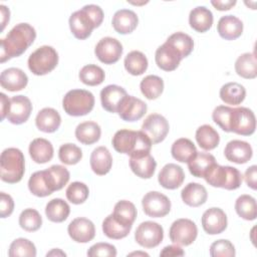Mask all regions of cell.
I'll return each mask as SVG.
<instances>
[{"mask_svg": "<svg viewBox=\"0 0 257 257\" xmlns=\"http://www.w3.org/2000/svg\"><path fill=\"white\" fill-rule=\"evenodd\" d=\"M66 198L67 200L75 205L82 204L86 201L89 195L88 187L81 182H73L66 189Z\"/></svg>", "mask_w": 257, "mask_h": 257, "instance_id": "cell-49", "label": "cell"}, {"mask_svg": "<svg viewBox=\"0 0 257 257\" xmlns=\"http://www.w3.org/2000/svg\"><path fill=\"white\" fill-rule=\"evenodd\" d=\"M124 68L132 75H141L148 68V59L146 55L138 50H133L124 58Z\"/></svg>", "mask_w": 257, "mask_h": 257, "instance_id": "cell-41", "label": "cell"}, {"mask_svg": "<svg viewBox=\"0 0 257 257\" xmlns=\"http://www.w3.org/2000/svg\"><path fill=\"white\" fill-rule=\"evenodd\" d=\"M87 256L89 257H114L116 256V249L113 245L108 243H96L92 245L88 251Z\"/></svg>", "mask_w": 257, "mask_h": 257, "instance_id": "cell-53", "label": "cell"}, {"mask_svg": "<svg viewBox=\"0 0 257 257\" xmlns=\"http://www.w3.org/2000/svg\"><path fill=\"white\" fill-rule=\"evenodd\" d=\"M164 238L163 227L153 221L141 223L135 233V239L139 245L145 248H155L161 244Z\"/></svg>", "mask_w": 257, "mask_h": 257, "instance_id": "cell-10", "label": "cell"}, {"mask_svg": "<svg viewBox=\"0 0 257 257\" xmlns=\"http://www.w3.org/2000/svg\"><path fill=\"white\" fill-rule=\"evenodd\" d=\"M0 11H1V24H2V28H1V29L3 30V29L5 28L7 22H9L10 11H9V9H8L5 5H3V4L0 5Z\"/></svg>", "mask_w": 257, "mask_h": 257, "instance_id": "cell-59", "label": "cell"}, {"mask_svg": "<svg viewBox=\"0 0 257 257\" xmlns=\"http://www.w3.org/2000/svg\"><path fill=\"white\" fill-rule=\"evenodd\" d=\"M57 63L58 53L48 45L38 47L28 57V68L35 75H45L51 72Z\"/></svg>", "mask_w": 257, "mask_h": 257, "instance_id": "cell-7", "label": "cell"}, {"mask_svg": "<svg viewBox=\"0 0 257 257\" xmlns=\"http://www.w3.org/2000/svg\"><path fill=\"white\" fill-rule=\"evenodd\" d=\"M36 38L35 29L28 23H19L15 25L0 40V61L3 63L13 57L23 54Z\"/></svg>", "mask_w": 257, "mask_h": 257, "instance_id": "cell-1", "label": "cell"}, {"mask_svg": "<svg viewBox=\"0 0 257 257\" xmlns=\"http://www.w3.org/2000/svg\"><path fill=\"white\" fill-rule=\"evenodd\" d=\"M211 4L219 11H225L231 9L235 4V0H227V1H211Z\"/></svg>", "mask_w": 257, "mask_h": 257, "instance_id": "cell-57", "label": "cell"}, {"mask_svg": "<svg viewBox=\"0 0 257 257\" xmlns=\"http://www.w3.org/2000/svg\"><path fill=\"white\" fill-rule=\"evenodd\" d=\"M64 111L71 116H82L89 113L94 106L93 94L85 89H71L62 99Z\"/></svg>", "mask_w": 257, "mask_h": 257, "instance_id": "cell-6", "label": "cell"}, {"mask_svg": "<svg viewBox=\"0 0 257 257\" xmlns=\"http://www.w3.org/2000/svg\"><path fill=\"white\" fill-rule=\"evenodd\" d=\"M28 77L26 73L17 67L4 69L0 75L1 86L8 91H19L26 87Z\"/></svg>", "mask_w": 257, "mask_h": 257, "instance_id": "cell-21", "label": "cell"}, {"mask_svg": "<svg viewBox=\"0 0 257 257\" xmlns=\"http://www.w3.org/2000/svg\"><path fill=\"white\" fill-rule=\"evenodd\" d=\"M14 210V201L12 197L4 192L0 193V216L1 218L9 217Z\"/></svg>", "mask_w": 257, "mask_h": 257, "instance_id": "cell-54", "label": "cell"}, {"mask_svg": "<svg viewBox=\"0 0 257 257\" xmlns=\"http://www.w3.org/2000/svg\"><path fill=\"white\" fill-rule=\"evenodd\" d=\"M217 31L223 39H237L243 32V22L234 15L222 16L218 21Z\"/></svg>", "mask_w": 257, "mask_h": 257, "instance_id": "cell-24", "label": "cell"}, {"mask_svg": "<svg viewBox=\"0 0 257 257\" xmlns=\"http://www.w3.org/2000/svg\"><path fill=\"white\" fill-rule=\"evenodd\" d=\"M61 123V117L58 111L51 107H44L38 111L35 124L37 128L43 133L56 132Z\"/></svg>", "mask_w": 257, "mask_h": 257, "instance_id": "cell-25", "label": "cell"}, {"mask_svg": "<svg viewBox=\"0 0 257 257\" xmlns=\"http://www.w3.org/2000/svg\"><path fill=\"white\" fill-rule=\"evenodd\" d=\"M139 18L137 14L130 9L117 10L112 17V27L119 34H130L138 26Z\"/></svg>", "mask_w": 257, "mask_h": 257, "instance_id": "cell-23", "label": "cell"}, {"mask_svg": "<svg viewBox=\"0 0 257 257\" xmlns=\"http://www.w3.org/2000/svg\"><path fill=\"white\" fill-rule=\"evenodd\" d=\"M213 14L205 6H198L191 10L189 15V24L197 32L204 33L208 31L213 24Z\"/></svg>", "mask_w": 257, "mask_h": 257, "instance_id": "cell-30", "label": "cell"}, {"mask_svg": "<svg viewBox=\"0 0 257 257\" xmlns=\"http://www.w3.org/2000/svg\"><path fill=\"white\" fill-rule=\"evenodd\" d=\"M185 252L179 245L166 246L160 253V256H184Z\"/></svg>", "mask_w": 257, "mask_h": 257, "instance_id": "cell-56", "label": "cell"}, {"mask_svg": "<svg viewBox=\"0 0 257 257\" xmlns=\"http://www.w3.org/2000/svg\"><path fill=\"white\" fill-rule=\"evenodd\" d=\"M28 189L34 196L40 198L47 197L52 194L47 186L44 176V170L37 171L31 175L28 181Z\"/></svg>", "mask_w": 257, "mask_h": 257, "instance_id": "cell-48", "label": "cell"}, {"mask_svg": "<svg viewBox=\"0 0 257 257\" xmlns=\"http://www.w3.org/2000/svg\"><path fill=\"white\" fill-rule=\"evenodd\" d=\"M235 254L234 245L226 239L217 240L210 246V255L212 257H234Z\"/></svg>", "mask_w": 257, "mask_h": 257, "instance_id": "cell-51", "label": "cell"}, {"mask_svg": "<svg viewBox=\"0 0 257 257\" xmlns=\"http://www.w3.org/2000/svg\"><path fill=\"white\" fill-rule=\"evenodd\" d=\"M252 155L253 151L249 143L240 140L230 141L224 149L225 158L229 162L239 165L247 163L252 158Z\"/></svg>", "mask_w": 257, "mask_h": 257, "instance_id": "cell-19", "label": "cell"}, {"mask_svg": "<svg viewBox=\"0 0 257 257\" xmlns=\"http://www.w3.org/2000/svg\"><path fill=\"white\" fill-rule=\"evenodd\" d=\"M127 95L124 88L116 84L106 85L100 91V101L102 107L111 113L117 112V108L122 99Z\"/></svg>", "mask_w": 257, "mask_h": 257, "instance_id": "cell-22", "label": "cell"}, {"mask_svg": "<svg viewBox=\"0 0 257 257\" xmlns=\"http://www.w3.org/2000/svg\"><path fill=\"white\" fill-rule=\"evenodd\" d=\"M216 164V159L209 153H198L188 162L190 173L197 178H204L208 171Z\"/></svg>", "mask_w": 257, "mask_h": 257, "instance_id": "cell-32", "label": "cell"}, {"mask_svg": "<svg viewBox=\"0 0 257 257\" xmlns=\"http://www.w3.org/2000/svg\"><path fill=\"white\" fill-rule=\"evenodd\" d=\"M31 111L32 104L30 99L25 95H15L10 98L6 118L13 124H21L29 118Z\"/></svg>", "mask_w": 257, "mask_h": 257, "instance_id": "cell-14", "label": "cell"}, {"mask_svg": "<svg viewBox=\"0 0 257 257\" xmlns=\"http://www.w3.org/2000/svg\"><path fill=\"white\" fill-rule=\"evenodd\" d=\"M196 141L199 147L205 151L214 150L220 143L219 134L213 126L203 124L196 131Z\"/></svg>", "mask_w": 257, "mask_h": 257, "instance_id": "cell-39", "label": "cell"}, {"mask_svg": "<svg viewBox=\"0 0 257 257\" xmlns=\"http://www.w3.org/2000/svg\"><path fill=\"white\" fill-rule=\"evenodd\" d=\"M128 255H130V256H134V255H137V256H138V255H142V256H147V257L149 256V254H148V253H145V252H133V253H130Z\"/></svg>", "mask_w": 257, "mask_h": 257, "instance_id": "cell-61", "label": "cell"}, {"mask_svg": "<svg viewBox=\"0 0 257 257\" xmlns=\"http://www.w3.org/2000/svg\"><path fill=\"white\" fill-rule=\"evenodd\" d=\"M198 228L196 224L186 218L176 220L170 228L169 237L171 241L179 246H189L197 238Z\"/></svg>", "mask_w": 257, "mask_h": 257, "instance_id": "cell-9", "label": "cell"}, {"mask_svg": "<svg viewBox=\"0 0 257 257\" xmlns=\"http://www.w3.org/2000/svg\"><path fill=\"white\" fill-rule=\"evenodd\" d=\"M256 176H257V167L255 165L249 167L245 174H244V179L249 188L252 190H256L257 184H256Z\"/></svg>", "mask_w": 257, "mask_h": 257, "instance_id": "cell-55", "label": "cell"}, {"mask_svg": "<svg viewBox=\"0 0 257 257\" xmlns=\"http://www.w3.org/2000/svg\"><path fill=\"white\" fill-rule=\"evenodd\" d=\"M256 128L254 112L248 107H232L230 116V133L241 136H251Z\"/></svg>", "mask_w": 257, "mask_h": 257, "instance_id": "cell-8", "label": "cell"}, {"mask_svg": "<svg viewBox=\"0 0 257 257\" xmlns=\"http://www.w3.org/2000/svg\"><path fill=\"white\" fill-rule=\"evenodd\" d=\"M111 144L113 149L130 157H140L150 154L152 142L142 131L119 130L112 137Z\"/></svg>", "mask_w": 257, "mask_h": 257, "instance_id": "cell-2", "label": "cell"}, {"mask_svg": "<svg viewBox=\"0 0 257 257\" xmlns=\"http://www.w3.org/2000/svg\"><path fill=\"white\" fill-rule=\"evenodd\" d=\"M70 213L69 205L60 198L50 200L45 207L47 219L54 223H61L67 219Z\"/></svg>", "mask_w": 257, "mask_h": 257, "instance_id": "cell-38", "label": "cell"}, {"mask_svg": "<svg viewBox=\"0 0 257 257\" xmlns=\"http://www.w3.org/2000/svg\"><path fill=\"white\" fill-rule=\"evenodd\" d=\"M130 167L135 175L142 179H150L154 176L157 163L150 154L140 157H130Z\"/></svg>", "mask_w": 257, "mask_h": 257, "instance_id": "cell-28", "label": "cell"}, {"mask_svg": "<svg viewBox=\"0 0 257 257\" xmlns=\"http://www.w3.org/2000/svg\"><path fill=\"white\" fill-rule=\"evenodd\" d=\"M246 89L238 82L225 83L220 89V98L230 105H238L245 99Z\"/></svg>", "mask_w": 257, "mask_h": 257, "instance_id": "cell-37", "label": "cell"}, {"mask_svg": "<svg viewBox=\"0 0 257 257\" xmlns=\"http://www.w3.org/2000/svg\"><path fill=\"white\" fill-rule=\"evenodd\" d=\"M232 112V107L225 105H218L214 108L212 113V118L215 123H217L224 132L230 133V116Z\"/></svg>", "mask_w": 257, "mask_h": 257, "instance_id": "cell-52", "label": "cell"}, {"mask_svg": "<svg viewBox=\"0 0 257 257\" xmlns=\"http://www.w3.org/2000/svg\"><path fill=\"white\" fill-rule=\"evenodd\" d=\"M185 180V173L182 167L177 164L165 165L159 173L158 181L160 185L168 190H175L179 188Z\"/></svg>", "mask_w": 257, "mask_h": 257, "instance_id": "cell-20", "label": "cell"}, {"mask_svg": "<svg viewBox=\"0 0 257 257\" xmlns=\"http://www.w3.org/2000/svg\"><path fill=\"white\" fill-rule=\"evenodd\" d=\"M204 179L212 187L230 191L238 189L243 181L242 174L238 169L230 166H220L217 163L208 171Z\"/></svg>", "mask_w": 257, "mask_h": 257, "instance_id": "cell-5", "label": "cell"}, {"mask_svg": "<svg viewBox=\"0 0 257 257\" xmlns=\"http://www.w3.org/2000/svg\"><path fill=\"white\" fill-rule=\"evenodd\" d=\"M25 172L23 153L16 148L5 149L0 157V177L8 184H15L22 180Z\"/></svg>", "mask_w": 257, "mask_h": 257, "instance_id": "cell-4", "label": "cell"}, {"mask_svg": "<svg viewBox=\"0 0 257 257\" xmlns=\"http://www.w3.org/2000/svg\"><path fill=\"white\" fill-rule=\"evenodd\" d=\"M183 202L190 207H199L206 203L208 193L206 188L199 183H189L181 192Z\"/></svg>", "mask_w": 257, "mask_h": 257, "instance_id": "cell-29", "label": "cell"}, {"mask_svg": "<svg viewBox=\"0 0 257 257\" xmlns=\"http://www.w3.org/2000/svg\"><path fill=\"white\" fill-rule=\"evenodd\" d=\"M140 88L146 98L156 99L163 93L164 81L158 75H148L142 79Z\"/></svg>", "mask_w": 257, "mask_h": 257, "instance_id": "cell-42", "label": "cell"}, {"mask_svg": "<svg viewBox=\"0 0 257 257\" xmlns=\"http://www.w3.org/2000/svg\"><path fill=\"white\" fill-rule=\"evenodd\" d=\"M147 108L146 102L142 99L133 95H126L120 102L117 113L122 120L136 121L145 115Z\"/></svg>", "mask_w": 257, "mask_h": 257, "instance_id": "cell-16", "label": "cell"}, {"mask_svg": "<svg viewBox=\"0 0 257 257\" xmlns=\"http://www.w3.org/2000/svg\"><path fill=\"white\" fill-rule=\"evenodd\" d=\"M66 256V254L63 252V251H61L60 249H52L50 252H48L47 254H46V256Z\"/></svg>", "mask_w": 257, "mask_h": 257, "instance_id": "cell-60", "label": "cell"}, {"mask_svg": "<svg viewBox=\"0 0 257 257\" xmlns=\"http://www.w3.org/2000/svg\"><path fill=\"white\" fill-rule=\"evenodd\" d=\"M8 255L10 257H35V245L25 238L15 239L9 247Z\"/></svg>", "mask_w": 257, "mask_h": 257, "instance_id": "cell-46", "label": "cell"}, {"mask_svg": "<svg viewBox=\"0 0 257 257\" xmlns=\"http://www.w3.org/2000/svg\"><path fill=\"white\" fill-rule=\"evenodd\" d=\"M237 74L246 79H253L257 76V61L254 53L246 52L241 54L235 61Z\"/></svg>", "mask_w": 257, "mask_h": 257, "instance_id": "cell-35", "label": "cell"}, {"mask_svg": "<svg viewBox=\"0 0 257 257\" xmlns=\"http://www.w3.org/2000/svg\"><path fill=\"white\" fill-rule=\"evenodd\" d=\"M19 225L27 232H35L42 225L41 215L35 209H25L19 216Z\"/></svg>", "mask_w": 257, "mask_h": 257, "instance_id": "cell-47", "label": "cell"}, {"mask_svg": "<svg viewBox=\"0 0 257 257\" xmlns=\"http://www.w3.org/2000/svg\"><path fill=\"white\" fill-rule=\"evenodd\" d=\"M166 42L173 46L180 53L182 58L189 56L194 49L193 38L184 32H176L172 34Z\"/></svg>", "mask_w": 257, "mask_h": 257, "instance_id": "cell-43", "label": "cell"}, {"mask_svg": "<svg viewBox=\"0 0 257 257\" xmlns=\"http://www.w3.org/2000/svg\"><path fill=\"white\" fill-rule=\"evenodd\" d=\"M90 167L98 176L106 175L112 166V157L105 147H97L90 155Z\"/></svg>", "mask_w": 257, "mask_h": 257, "instance_id": "cell-26", "label": "cell"}, {"mask_svg": "<svg viewBox=\"0 0 257 257\" xmlns=\"http://www.w3.org/2000/svg\"><path fill=\"white\" fill-rule=\"evenodd\" d=\"M112 215L119 222L126 225H133L137 218V209L132 202L121 200L114 205Z\"/></svg>", "mask_w": 257, "mask_h": 257, "instance_id": "cell-44", "label": "cell"}, {"mask_svg": "<svg viewBox=\"0 0 257 257\" xmlns=\"http://www.w3.org/2000/svg\"><path fill=\"white\" fill-rule=\"evenodd\" d=\"M101 130L95 121H84L75 128V137L83 145H92L100 139Z\"/></svg>", "mask_w": 257, "mask_h": 257, "instance_id": "cell-34", "label": "cell"}, {"mask_svg": "<svg viewBox=\"0 0 257 257\" xmlns=\"http://www.w3.org/2000/svg\"><path fill=\"white\" fill-rule=\"evenodd\" d=\"M103 20L102 9L94 4L83 6L80 10L73 12L69 17V28L73 36L79 40L90 36L92 30L97 28Z\"/></svg>", "mask_w": 257, "mask_h": 257, "instance_id": "cell-3", "label": "cell"}, {"mask_svg": "<svg viewBox=\"0 0 257 257\" xmlns=\"http://www.w3.org/2000/svg\"><path fill=\"white\" fill-rule=\"evenodd\" d=\"M235 211L244 220H255L257 217L256 200L250 195H241L235 202Z\"/></svg>", "mask_w": 257, "mask_h": 257, "instance_id": "cell-40", "label": "cell"}, {"mask_svg": "<svg viewBox=\"0 0 257 257\" xmlns=\"http://www.w3.org/2000/svg\"><path fill=\"white\" fill-rule=\"evenodd\" d=\"M94 53L100 62L113 64L119 60L122 54V45L115 38L103 37L97 42Z\"/></svg>", "mask_w": 257, "mask_h": 257, "instance_id": "cell-13", "label": "cell"}, {"mask_svg": "<svg viewBox=\"0 0 257 257\" xmlns=\"http://www.w3.org/2000/svg\"><path fill=\"white\" fill-rule=\"evenodd\" d=\"M44 175L48 188L52 193L54 191L61 190L67 184L70 178L68 170L60 165H53L44 170Z\"/></svg>", "mask_w": 257, "mask_h": 257, "instance_id": "cell-31", "label": "cell"}, {"mask_svg": "<svg viewBox=\"0 0 257 257\" xmlns=\"http://www.w3.org/2000/svg\"><path fill=\"white\" fill-rule=\"evenodd\" d=\"M67 232L69 237L78 243H87L95 236L94 224L83 217L73 219L67 227Z\"/></svg>", "mask_w": 257, "mask_h": 257, "instance_id": "cell-17", "label": "cell"}, {"mask_svg": "<svg viewBox=\"0 0 257 257\" xmlns=\"http://www.w3.org/2000/svg\"><path fill=\"white\" fill-rule=\"evenodd\" d=\"M172 157L180 163H188L196 154L197 149L194 143L186 138L178 139L171 148Z\"/></svg>", "mask_w": 257, "mask_h": 257, "instance_id": "cell-36", "label": "cell"}, {"mask_svg": "<svg viewBox=\"0 0 257 257\" xmlns=\"http://www.w3.org/2000/svg\"><path fill=\"white\" fill-rule=\"evenodd\" d=\"M1 97V119L3 120L8 113L9 110V105H10V98L7 97V95L3 92L0 93Z\"/></svg>", "mask_w": 257, "mask_h": 257, "instance_id": "cell-58", "label": "cell"}, {"mask_svg": "<svg viewBox=\"0 0 257 257\" xmlns=\"http://www.w3.org/2000/svg\"><path fill=\"white\" fill-rule=\"evenodd\" d=\"M170 130V125L166 117L159 113H152L147 116L142 124V132H144L153 145L163 142Z\"/></svg>", "mask_w": 257, "mask_h": 257, "instance_id": "cell-12", "label": "cell"}, {"mask_svg": "<svg viewBox=\"0 0 257 257\" xmlns=\"http://www.w3.org/2000/svg\"><path fill=\"white\" fill-rule=\"evenodd\" d=\"M143 210L146 215L152 218H162L171 211V201L169 198L157 191L147 193L142 200Z\"/></svg>", "mask_w": 257, "mask_h": 257, "instance_id": "cell-11", "label": "cell"}, {"mask_svg": "<svg viewBox=\"0 0 257 257\" xmlns=\"http://www.w3.org/2000/svg\"><path fill=\"white\" fill-rule=\"evenodd\" d=\"M29 155L37 164H45L53 158V146L52 144L43 138L34 139L29 145Z\"/></svg>", "mask_w": 257, "mask_h": 257, "instance_id": "cell-27", "label": "cell"}, {"mask_svg": "<svg viewBox=\"0 0 257 257\" xmlns=\"http://www.w3.org/2000/svg\"><path fill=\"white\" fill-rule=\"evenodd\" d=\"M182 59L183 58L180 53L167 42L159 46L156 50V63L159 68L165 71L175 70L179 66Z\"/></svg>", "mask_w": 257, "mask_h": 257, "instance_id": "cell-18", "label": "cell"}, {"mask_svg": "<svg viewBox=\"0 0 257 257\" xmlns=\"http://www.w3.org/2000/svg\"><path fill=\"white\" fill-rule=\"evenodd\" d=\"M204 231L209 235H217L227 228V216L220 208H210L206 210L201 219Z\"/></svg>", "mask_w": 257, "mask_h": 257, "instance_id": "cell-15", "label": "cell"}, {"mask_svg": "<svg viewBox=\"0 0 257 257\" xmlns=\"http://www.w3.org/2000/svg\"><path fill=\"white\" fill-rule=\"evenodd\" d=\"M58 158L65 165H75L82 159V152L74 144H64L59 148Z\"/></svg>", "mask_w": 257, "mask_h": 257, "instance_id": "cell-50", "label": "cell"}, {"mask_svg": "<svg viewBox=\"0 0 257 257\" xmlns=\"http://www.w3.org/2000/svg\"><path fill=\"white\" fill-rule=\"evenodd\" d=\"M132 227L133 225H126L116 220L112 214L108 215L102 222L103 234L107 238L114 240H119L126 237L130 234Z\"/></svg>", "mask_w": 257, "mask_h": 257, "instance_id": "cell-33", "label": "cell"}, {"mask_svg": "<svg viewBox=\"0 0 257 257\" xmlns=\"http://www.w3.org/2000/svg\"><path fill=\"white\" fill-rule=\"evenodd\" d=\"M78 76L82 83L89 86H95L103 82L105 74L103 69L98 65L87 64L80 69Z\"/></svg>", "mask_w": 257, "mask_h": 257, "instance_id": "cell-45", "label": "cell"}]
</instances>
